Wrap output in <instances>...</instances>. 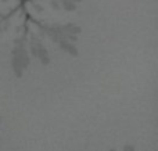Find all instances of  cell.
<instances>
[{
    "label": "cell",
    "mask_w": 158,
    "mask_h": 151,
    "mask_svg": "<svg viewBox=\"0 0 158 151\" xmlns=\"http://www.w3.org/2000/svg\"><path fill=\"white\" fill-rule=\"evenodd\" d=\"M58 46H60V49L63 50V51H65L67 54H69V55L77 57V55L79 54V50H78V47L75 46V43L67 40V39H61V40H58Z\"/></svg>",
    "instance_id": "3"
},
{
    "label": "cell",
    "mask_w": 158,
    "mask_h": 151,
    "mask_svg": "<svg viewBox=\"0 0 158 151\" xmlns=\"http://www.w3.org/2000/svg\"><path fill=\"white\" fill-rule=\"evenodd\" d=\"M32 8L36 11V13H43V11H44V8L42 7L39 3H32Z\"/></svg>",
    "instance_id": "7"
},
{
    "label": "cell",
    "mask_w": 158,
    "mask_h": 151,
    "mask_svg": "<svg viewBox=\"0 0 158 151\" xmlns=\"http://www.w3.org/2000/svg\"><path fill=\"white\" fill-rule=\"evenodd\" d=\"M3 2H7V0H3Z\"/></svg>",
    "instance_id": "11"
},
{
    "label": "cell",
    "mask_w": 158,
    "mask_h": 151,
    "mask_svg": "<svg viewBox=\"0 0 158 151\" xmlns=\"http://www.w3.org/2000/svg\"><path fill=\"white\" fill-rule=\"evenodd\" d=\"M122 151H136V149H135L133 144H125V146H123V149H122Z\"/></svg>",
    "instance_id": "8"
},
{
    "label": "cell",
    "mask_w": 158,
    "mask_h": 151,
    "mask_svg": "<svg viewBox=\"0 0 158 151\" xmlns=\"http://www.w3.org/2000/svg\"><path fill=\"white\" fill-rule=\"evenodd\" d=\"M31 54L35 58H38L43 65H49L50 64L49 51H47L46 47L40 43V40H39L38 38H35V36H33L32 40H31Z\"/></svg>",
    "instance_id": "2"
},
{
    "label": "cell",
    "mask_w": 158,
    "mask_h": 151,
    "mask_svg": "<svg viewBox=\"0 0 158 151\" xmlns=\"http://www.w3.org/2000/svg\"><path fill=\"white\" fill-rule=\"evenodd\" d=\"M50 7H52V10H54V11H58V10H61V4H60V2L58 0H50Z\"/></svg>",
    "instance_id": "6"
},
{
    "label": "cell",
    "mask_w": 158,
    "mask_h": 151,
    "mask_svg": "<svg viewBox=\"0 0 158 151\" xmlns=\"http://www.w3.org/2000/svg\"><path fill=\"white\" fill-rule=\"evenodd\" d=\"M31 57L28 50L24 46H15L11 53V68L17 78H21L24 71L29 67Z\"/></svg>",
    "instance_id": "1"
},
{
    "label": "cell",
    "mask_w": 158,
    "mask_h": 151,
    "mask_svg": "<svg viewBox=\"0 0 158 151\" xmlns=\"http://www.w3.org/2000/svg\"><path fill=\"white\" fill-rule=\"evenodd\" d=\"M61 4V8H64L65 11H69V13H72V11L77 10V3H74L72 0H58Z\"/></svg>",
    "instance_id": "5"
},
{
    "label": "cell",
    "mask_w": 158,
    "mask_h": 151,
    "mask_svg": "<svg viewBox=\"0 0 158 151\" xmlns=\"http://www.w3.org/2000/svg\"><path fill=\"white\" fill-rule=\"evenodd\" d=\"M0 122H2V118H0Z\"/></svg>",
    "instance_id": "12"
},
{
    "label": "cell",
    "mask_w": 158,
    "mask_h": 151,
    "mask_svg": "<svg viewBox=\"0 0 158 151\" xmlns=\"http://www.w3.org/2000/svg\"><path fill=\"white\" fill-rule=\"evenodd\" d=\"M61 28H63V32L65 33V35H77L78 36L79 33L82 32V28L75 24H65Z\"/></svg>",
    "instance_id": "4"
},
{
    "label": "cell",
    "mask_w": 158,
    "mask_h": 151,
    "mask_svg": "<svg viewBox=\"0 0 158 151\" xmlns=\"http://www.w3.org/2000/svg\"><path fill=\"white\" fill-rule=\"evenodd\" d=\"M110 151H117V149H110Z\"/></svg>",
    "instance_id": "10"
},
{
    "label": "cell",
    "mask_w": 158,
    "mask_h": 151,
    "mask_svg": "<svg viewBox=\"0 0 158 151\" xmlns=\"http://www.w3.org/2000/svg\"><path fill=\"white\" fill-rule=\"evenodd\" d=\"M72 2H74V3H77V4H78V3H81V2H83V0H72Z\"/></svg>",
    "instance_id": "9"
}]
</instances>
